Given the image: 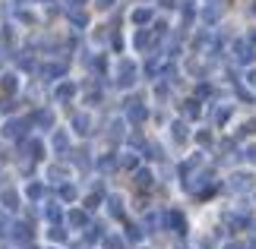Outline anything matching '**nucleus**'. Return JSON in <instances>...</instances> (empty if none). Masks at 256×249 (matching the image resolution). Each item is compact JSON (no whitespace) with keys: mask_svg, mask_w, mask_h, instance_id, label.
<instances>
[{"mask_svg":"<svg viewBox=\"0 0 256 249\" xmlns=\"http://www.w3.org/2000/svg\"><path fill=\"white\" fill-rule=\"evenodd\" d=\"M136 79H140V66H136L130 57L117 60V69H114V82H117V88H133Z\"/></svg>","mask_w":256,"mask_h":249,"instance_id":"f257e3e1","label":"nucleus"},{"mask_svg":"<svg viewBox=\"0 0 256 249\" xmlns=\"http://www.w3.org/2000/svg\"><path fill=\"white\" fill-rule=\"evenodd\" d=\"M253 186H256V177L250 171H234L228 177V189H231V193H253Z\"/></svg>","mask_w":256,"mask_h":249,"instance_id":"f03ea898","label":"nucleus"},{"mask_svg":"<svg viewBox=\"0 0 256 249\" xmlns=\"http://www.w3.org/2000/svg\"><path fill=\"white\" fill-rule=\"evenodd\" d=\"M231 54H234V60L238 63H253L256 60V44L250 41V38H238L231 47Z\"/></svg>","mask_w":256,"mask_h":249,"instance_id":"7ed1b4c3","label":"nucleus"},{"mask_svg":"<svg viewBox=\"0 0 256 249\" xmlns=\"http://www.w3.org/2000/svg\"><path fill=\"white\" fill-rule=\"evenodd\" d=\"M124 114H126V120H130V123H146V120H149V107H146L142 101H136V98H126Z\"/></svg>","mask_w":256,"mask_h":249,"instance_id":"20e7f679","label":"nucleus"},{"mask_svg":"<svg viewBox=\"0 0 256 249\" xmlns=\"http://www.w3.org/2000/svg\"><path fill=\"white\" fill-rule=\"evenodd\" d=\"M76 92H80V88H76V82L64 79V82L54 88V101H57V104H66V101H73V98H76Z\"/></svg>","mask_w":256,"mask_h":249,"instance_id":"39448f33","label":"nucleus"},{"mask_svg":"<svg viewBox=\"0 0 256 249\" xmlns=\"http://www.w3.org/2000/svg\"><path fill=\"white\" fill-rule=\"evenodd\" d=\"M28 126H32V120H10L6 123V136L22 142V139H28Z\"/></svg>","mask_w":256,"mask_h":249,"instance_id":"423d86ee","label":"nucleus"},{"mask_svg":"<svg viewBox=\"0 0 256 249\" xmlns=\"http://www.w3.org/2000/svg\"><path fill=\"white\" fill-rule=\"evenodd\" d=\"M28 120H32V126H38V129H54V111H35L32 117H28Z\"/></svg>","mask_w":256,"mask_h":249,"instance_id":"0eeeda50","label":"nucleus"},{"mask_svg":"<svg viewBox=\"0 0 256 249\" xmlns=\"http://www.w3.org/2000/svg\"><path fill=\"white\" fill-rule=\"evenodd\" d=\"M73 133L76 136H88V133H92V117H88V114H73Z\"/></svg>","mask_w":256,"mask_h":249,"instance_id":"6e6552de","label":"nucleus"},{"mask_svg":"<svg viewBox=\"0 0 256 249\" xmlns=\"http://www.w3.org/2000/svg\"><path fill=\"white\" fill-rule=\"evenodd\" d=\"M152 16H155V13H152L149 6H136L133 13H130V19H133V25H136V28H146V25L152 22Z\"/></svg>","mask_w":256,"mask_h":249,"instance_id":"1a4fd4ad","label":"nucleus"},{"mask_svg":"<svg viewBox=\"0 0 256 249\" xmlns=\"http://www.w3.org/2000/svg\"><path fill=\"white\" fill-rule=\"evenodd\" d=\"M19 85H22V79H19L16 73H6L4 79H0V88H4L6 95H16V92H19Z\"/></svg>","mask_w":256,"mask_h":249,"instance_id":"9d476101","label":"nucleus"},{"mask_svg":"<svg viewBox=\"0 0 256 249\" xmlns=\"http://www.w3.org/2000/svg\"><path fill=\"white\" fill-rule=\"evenodd\" d=\"M0 205H4L6 212H16L19 208V193L16 189H4V193H0Z\"/></svg>","mask_w":256,"mask_h":249,"instance_id":"9b49d317","label":"nucleus"},{"mask_svg":"<svg viewBox=\"0 0 256 249\" xmlns=\"http://www.w3.org/2000/svg\"><path fill=\"white\" fill-rule=\"evenodd\" d=\"M171 136H174V142H177V145H184L186 139H190V129H186V123H184V120H174Z\"/></svg>","mask_w":256,"mask_h":249,"instance_id":"f8f14e48","label":"nucleus"},{"mask_svg":"<svg viewBox=\"0 0 256 249\" xmlns=\"http://www.w3.org/2000/svg\"><path fill=\"white\" fill-rule=\"evenodd\" d=\"M164 221L174 224V234H186V221H184L180 212H164Z\"/></svg>","mask_w":256,"mask_h":249,"instance_id":"ddd939ff","label":"nucleus"},{"mask_svg":"<svg viewBox=\"0 0 256 249\" xmlns=\"http://www.w3.org/2000/svg\"><path fill=\"white\" fill-rule=\"evenodd\" d=\"M66 221H70V227H88V215L82 212V208H70Z\"/></svg>","mask_w":256,"mask_h":249,"instance_id":"4468645a","label":"nucleus"},{"mask_svg":"<svg viewBox=\"0 0 256 249\" xmlns=\"http://www.w3.org/2000/svg\"><path fill=\"white\" fill-rule=\"evenodd\" d=\"M231 114H234V107H231V104H218V107H215V114H212V120L218 123V126H224V123L231 120Z\"/></svg>","mask_w":256,"mask_h":249,"instance_id":"2eb2a0df","label":"nucleus"},{"mask_svg":"<svg viewBox=\"0 0 256 249\" xmlns=\"http://www.w3.org/2000/svg\"><path fill=\"white\" fill-rule=\"evenodd\" d=\"M42 215H44L51 224H57V221H60V205H57V202H44V205H42Z\"/></svg>","mask_w":256,"mask_h":249,"instance_id":"dca6fc26","label":"nucleus"},{"mask_svg":"<svg viewBox=\"0 0 256 249\" xmlns=\"http://www.w3.org/2000/svg\"><path fill=\"white\" fill-rule=\"evenodd\" d=\"M51 145H54V152H66V145H70V136H66V129H57L54 139H51Z\"/></svg>","mask_w":256,"mask_h":249,"instance_id":"f3484780","label":"nucleus"},{"mask_svg":"<svg viewBox=\"0 0 256 249\" xmlns=\"http://www.w3.org/2000/svg\"><path fill=\"white\" fill-rule=\"evenodd\" d=\"M10 231H13V240H16V243H28V240H32V234H28V224H13Z\"/></svg>","mask_w":256,"mask_h":249,"instance_id":"a211bd4d","label":"nucleus"},{"mask_svg":"<svg viewBox=\"0 0 256 249\" xmlns=\"http://www.w3.org/2000/svg\"><path fill=\"white\" fill-rule=\"evenodd\" d=\"M42 76L48 79V82H54L57 76H64V63H48V66H42Z\"/></svg>","mask_w":256,"mask_h":249,"instance_id":"6ab92c4d","label":"nucleus"},{"mask_svg":"<svg viewBox=\"0 0 256 249\" xmlns=\"http://www.w3.org/2000/svg\"><path fill=\"white\" fill-rule=\"evenodd\" d=\"M26 196L32 199V202H38V199L44 196V186H42V180H32V183H28V186H26Z\"/></svg>","mask_w":256,"mask_h":249,"instance_id":"aec40b11","label":"nucleus"},{"mask_svg":"<svg viewBox=\"0 0 256 249\" xmlns=\"http://www.w3.org/2000/svg\"><path fill=\"white\" fill-rule=\"evenodd\" d=\"M202 114V101H184V117H200Z\"/></svg>","mask_w":256,"mask_h":249,"instance_id":"412c9836","label":"nucleus"},{"mask_svg":"<svg viewBox=\"0 0 256 249\" xmlns=\"http://www.w3.org/2000/svg\"><path fill=\"white\" fill-rule=\"evenodd\" d=\"M108 212H111L114 218H120L124 215V199L120 196H111V199H108Z\"/></svg>","mask_w":256,"mask_h":249,"instance_id":"4be33fe9","label":"nucleus"},{"mask_svg":"<svg viewBox=\"0 0 256 249\" xmlns=\"http://www.w3.org/2000/svg\"><path fill=\"white\" fill-rule=\"evenodd\" d=\"M48 177H51L54 183H60L64 177H66V167L64 164H51V167H48Z\"/></svg>","mask_w":256,"mask_h":249,"instance_id":"5701e85b","label":"nucleus"},{"mask_svg":"<svg viewBox=\"0 0 256 249\" xmlns=\"http://www.w3.org/2000/svg\"><path fill=\"white\" fill-rule=\"evenodd\" d=\"M117 164H124V167H136V164H140V158H136V152H124V155H117Z\"/></svg>","mask_w":256,"mask_h":249,"instance_id":"b1692460","label":"nucleus"},{"mask_svg":"<svg viewBox=\"0 0 256 249\" xmlns=\"http://www.w3.org/2000/svg\"><path fill=\"white\" fill-rule=\"evenodd\" d=\"M102 246H104V249H124V240H120L117 234H108L104 240H102Z\"/></svg>","mask_w":256,"mask_h":249,"instance_id":"393cba45","label":"nucleus"},{"mask_svg":"<svg viewBox=\"0 0 256 249\" xmlns=\"http://www.w3.org/2000/svg\"><path fill=\"white\" fill-rule=\"evenodd\" d=\"M158 66H162V57H158V54H152V57H149V63H146V76H158Z\"/></svg>","mask_w":256,"mask_h":249,"instance_id":"a878e982","label":"nucleus"},{"mask_svg":"<svg viewBox=\"0 0 256 249\" xmlns=\"http://www.w3.org/2000/svg\"><path fill=\"white\" fill-rule=\"evenodd\" d=\"M136 47H140V51H146V47H152V35L146 32V28H140V35H136Z\"/></svg>","mask_w":256,"mask_h":249,"instance_id":"bb28decb","label":"nucleus"},{"mask_svg":"<svg viewBox=\"0 0 256 249\" xmlns=\"http://www.w3.org/2000/svg\"><path fill=\"white\" fill-rule=\"evenodd\" d=\"M152 180H155V174L146 167V171H136V183L140 186H152Z\"/></svg>","mask_w":256,"mask_h":249,"instance_id":"cd10ccee","label":"nucleus"},{"mask_svg":"<svg viewBox=\"0 0 256 249\" xmlns=\"http://www.w3.org/2000/svg\"><path fill=\"white\" fill-rule=\"evenodd\" d=\"M60 196L66 199V202H73V199H76V196H80V189H76L73 183H64V186H60Z\"/></svg>","mask_w":256,"mask_h":249,"instance_id":"c85d7f7f","label":"nucleus"},{"mask_svg":"<svg viewBox=\"0 0 256 249\" xmlns=\"http://www.w3.org/2000/svg\"><path fill=\"white\" fill-rule=\"evenodd\" d=\"M16 19H19V22H26V25H35V22H38V16H35V13H28V9H19Z\"/></svg>","mask_w":256,"mask_h":249,"instance_id":"c756f323","label":"nucleus"},{"mask_svg":"<svg viewBox=\"0 0 256 249\" xmlns=\"http://www.w3.org/2000/svg\"><path fill=\"white\" fill-rule=\"evenodd\" d=\"M253 133H256V117L247 123H240V129H238V136H253Z\"/></svg>","mask_w":256,"mask_h":249,"instance_id":"7c9ffc66","label":"nucleus"},{"mask_svg":"<svg viewBox=\"0 0 256 249\" xmlns=\"http://www.w3.org/2000/svg\"><path fill=\"white\" fill-rule=\"evenodd\" d=\"M19 66H22L26 73H32V69H35V57L32 54H22V57H19Z\"/></svg>","mask_w":256,"mask_h":249,"instance_id":"2f4dec72","label":"nucleus"},{"mask_svg":"<svg viewBox=\"0 0 256 249\" xmlns=\"http://www.w3.org/2000/svg\"><path fill=\"white\" fill-rule=\"evenodd\" d=\"M126 240L140 243V240H142V231H140V227H136V224H130V227H126Z\"/></svg>","mask_w":256,"mask_h":249,"instance_id":"473e14b6","label":"nucleus"},{"mask_svg":"<svg viewBox=\"0 0 256 249\" xmlns=\"http://www.w3.org/2000/svg\"><path fill=\"white\" fill-rule=\"evenodd\" d=\"M48 237H51L54 243H64V240H66V234H64V231H60V227H57V224L51 227V231H48Z\"/></svg>","mask_w":256,"mask_h":249,"instance_id":"72a5a7b5","label":"nucleus"},{"mask_svg":"<svg viewBox=\"0 0 256 249\" xmlns=\"http://www.w3.org/2000/svg\"><path fill=\"white\" fill-rule=\"evenodd\" d=\"M98 167H102V171H111V167H114V158L111 155H102V158H98Z\"/></svg>","mask_w":256,"mask_h":249,"instance_id":"f704fd0d","label":"nucleus"},{"mask_svg":"<svg viewBox=\"0 0 256 249\" xmlns=\"http://www.w3.org/2000/svg\"><path fill=\"white\" fill-rule=\"evenodd\" d=\"M70 22H73L76 28H82V25H86V16H82V13H70Z\"/></svg>","mask_w":256,"mask_h":249,"instance_id":"c9c22d12","label":"nucleus"},{"mask_svg":"<svg viewBox=\"0 0 256 249\" xmlns=\"http://www.w3.org/2000/svg\"><path fill=\"white\" fill-rule=\"evenodd\" d=\"M95 6H98V9H111L114 0H95Z\"/></svg>","mask_w":256,"mask_h":249,"instance_id":"e433bc0d","label":"nucleus"},{"mask_svg":"<svg viewBox=\"0 0 256 249\" xmlns=\"http://www.w3.org/2000/svg\"><path fill=\"white\" fill-rule=\"evenodd\" d=\"M224 249H247V243H238V240H231V243L224 246Z\"/></svg>","mask_w":256,"mask_h":249,"instance_id":"4c0bfd02","label":"nucleus"},{"mask_svg":"<svg viewBox=\"0 0 256 249\" xmlns=\"http://www.w3.org/2000/svg\"><path fill=\"white\" fill-rule=\"evenodd\" d=\"M158 6H164V9H174L177 3H174V0H158Z\"/></svg>","mask_w":256,"mask_h":249,"instance_id":"58836bf2","label":"nucleus"},{"mask_svg":"<svg viewBox=\"0 0 256 249\" xmlns=\"http://www.w3.org/2000/svg\"><path fill=\"white\" fill-rule=\"evenodd\" d=\"M247 82H250V85L256 88V69H250V73H247Z\"/></svg>","mask_w":256,"mask_h":249,"instance_id":"ea45409f","label":"nucleus"},{"mask_svg":"<svg viewBox=\"0 0 256 249\" xmlns=\"http://www.w3.org/2000/svg\"><path fill=\"white\" fill-rule=\"evenodd\" d=\"M200 249H215V243L212 240H200Z\"/></svg>","mask_w":256,"mask_h":249,"instance_id":"a19ab883","label":"nucleus"},{"mask_svg":"<svg viewBox=\"0 0 256 249\" xmlns=\"http://www.w3.org/2000/svg\"><path fill=\"white\" fill-rule=\"evenodd\" d=\"M247 158H250V161H256V145H253V148H247Z\"/></svg>","mask_w":256,"mask_h":249,"instance_id":"79ce46f5","label":"nucleus"},{"mask_svg":"<svg viewBox=\"0 0 256 249\" xmlns=\"http://www.w3.org/2000/svg\"><path fill=\"white\" fill-rule=\"evenodd\" d=\"M247 249H256V240H247Z\"/></svg>","mask_w":256,"mask_h":249,"instance_id":"37998d69","label":"nucleus"},{"mask_svg":"<svg viewBox=\"0 0 256 249\" xmlns=\"http://www.w3.org/2000/svg\"><path fill=\"white\" fill-rule=\"evenodd\" d=\"M80 3H86V0H73V3H70V6H80Z\"/></svg>","mask_w":256,"mask_h":249,"instance_id":"c03bdc74","label":"nucleus"},{"mask_svg":"<svg viewBox=\"0 0 256 249\" xmlns=\"http://www.w3.org/2000/svg\"><path fill=\"white\" fill-rule=\"evenodd\" d=\"M206 3H209V6H215V3H218V0H206Z\"/></svg>","mask_w":256,"mask_h":249,"instance_id":"a18cd8bd","label":"nucleus"},{"mask_svg":"<svg viewBox=\"0 0 256 249\" xmlns=\"http://www.w3.org/2000/svg\"><path fill=\"white\" fill-rule=\"evenodd\" d=\"M253 16H256V6H253Z\"/></svg>","mask_w":256,"mask_h":249,"instance_id":"49530a36","label":"nucleus"},{"mask_svg":"<svg viewBox=\"0 0 256 249\" xmlns=\"http://www.w3.org/2000/svg\"><path fill=\"white\" fill-rule=\"evenodd\" d=\"M142 249H146V246H142Z\"/></svg>","mask_w":256,"mask_h":249,"instance_id":"de8ad7c7","label":"nucleus"}]
</instances>
